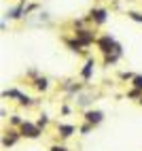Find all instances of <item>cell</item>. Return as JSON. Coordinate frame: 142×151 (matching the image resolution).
I'll return each instance as SVG.
<instances>
[{
  "label": "cell",
  "mask_w": 142,
  "mask_h": 151,
  "mask_svg": "<svg viewBox=\"0 0 142 151\" xmlns=\"http://www.w3.org/2000/svg\"><path fill=\"white\" fill-rule=\"evenodd\" d=\"M21 132H24V136H28V138H36V136L40 134V128H38V126H32V124H24V126H21Z\"/></svg>",
  "instance_id": "cell-1"
},
{
  "label": "cell",
  "mask_w": 142,
  "mask_h": 151,
  "mask_svg": "<svg viewBox=\"0 0 142 151\" xmlns=\"http://www.w3.org/2000/svg\"><path fill=\"white\" fill-rule=\"evenodd\" d=\"M102 117H104L102 111H89V113H87V122L89 124H100V122H102Z\"/></svg>",
  "instance_id": "cell-2"
},
{
  "label": "cell",
  "mask_w": 142,
  "mask_h": 151,
  "mask_svg": "<svg viewBox=\"0 0 142 151\" xmlns=\"http://www.w3.org/2000/svg\"><path fill=\"white\" fill-rule=\"evenodd\" d=\"M91 17H93L98 24H104L106 22V11H91Z\"/></svg>",
  "instance_id": "cell-3"
},
{
  "label": "cell",
  "mask_w": 142,
  "mask_h": 151,
  "mask_svg": "<svg viewBox=\"0 0 142 151\" xmlns=\"http://www.w3.org/2000/svg\"><path fill=\"white\" fill-rule=\"evenodd\" d=\"M91 70H93V60H89V62L85 64V68H83V77H85V79L91 77Z\"/></svg>",
  "instance_id": "cell-4"
},
{
  "label": "cell",
  "mask_w": 142,
  "mask_h": 151,
  "mask_svg": "<svg viewBox=\"0 0 142 151\" xmlns=\"http://www.w3.org/2000/svg\"><path fill=\"white\" fill-rule=\"evenodd\" d=\"M59 132H62V136H70L74 132V128L72 126H59Z\"/></svg>",
  "instance_id": "cell-5"
},
{
  "label": "cell",
  "mask_w": 142,
  "mask_h": 151,
  "mask_svg": "<svg viewBox=\"0 0 142 151\" xmlns=\"http://www.w3.org/2000/svg\"><path fill=\"white\" fill-rule=\"evenodd\" d=\"M36 87H38V89H47V79H38V81H36Z\"/></svg>",
  "instance_id": "cell-6"
},
{
  "label": "cell",
  "mask_w": 142,
  "mask_h": 151,
  "mask_svg": "<svg viewBox=\"0 0 142 151\" xmlns=\"http://www.w3.org/2000/svg\"><path fill=\"white\" fill-rule=\"evenodd\" d=\"M134 85H136L138 89H142V77H136V79H134Z\"/></svg>",
  "instance_id": "cell-7"
},
{
  "label": "cell",
  "mask_w": 142,
  "mask_h": 151,
  "mask_svg": "<svg viewBox=\"0 0 142 151\" xmlns=\"http://www.w3.org/2000/svg\"><path fill=\"white\" fill-rule=\"evenodd\" d=\"M131 15V19H136V22H142V15L140 13H129Z\"/></svg>",
  "instance_id": "cell-8"
},
{
  "label": "cell",
  "mask_w": 142,
  "mask_h": 151,
  "mask_svg": "<svg viewBox=\"0 0 142 151\" xmlns=\"http://www.w3.org/2000/svg\"><path fill=\"white\" fill-rule=\"evenodd\" d=\"M51 151H66V149H64V147H57V145H55V147H51Z\"/></svg>",
  "instance_id": "cell-9"
}]
</instances>
